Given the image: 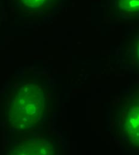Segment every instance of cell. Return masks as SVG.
<instances>
[{"label":"cell","instance_id":"cell-1","mask_svg":"<svg viewBox=\"0 0 139 155\" xmlns=\"http://www.w3.org/2000/svg\"><path fill=\"white\" fill-rule=\"evenodd\" d=\"M131 0H130L131 1ZM130 7L131 8H133L134 7V10L139 9V0H133V1L130 3Z\"/></svg>","mask_w":139,"mask_h":155}]
</instances>
